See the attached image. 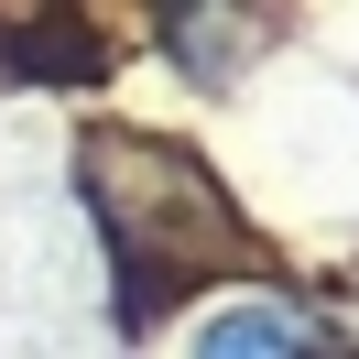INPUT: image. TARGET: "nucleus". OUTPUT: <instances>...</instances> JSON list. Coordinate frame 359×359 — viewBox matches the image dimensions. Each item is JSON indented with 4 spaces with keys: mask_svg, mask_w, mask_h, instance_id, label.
I'll return each mask as SVG.
<instances>
[{
    "mask_svg": "<svg viewBox=\"0 0 359 359\" xmlns=\"http://www.w3.org/2000/svg\"><path fill=\"white\" fill-rule=\"evenodd\" d=\"M196 348H283V359H305V348H327V327H305V316L283 305V294H218L207 305V327H196Z\"/></svg>",
    "mask_w": 359,
    "mask_h": 359,
    "instance_id": "f257e3e1",
    "label": "nucleus"
}]
</instances>
